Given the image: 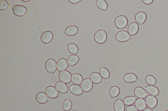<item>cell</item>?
Wrapping results in <instances>:
<instances>
[{
  "label": "cell",
  "mask_w": 168,
  "mask_h": 111,
  "mask_svg": "<svg viewBox=\"0 0 168 111\" xmlns=\"http://www.w3.org/2000/svg\"><path fill=\"white\" fill-rule=\"evenodd\" d=\"M14 14L19 17H22L25 15L27 9L25 7L20 5H14L12 8Z\"/></svg>",
  "instance_id": "5b68a950"
},
{
  "label": "cell",
  "mask_w": 168,
  "mask_h": 111,
  "mask_svg": "<svg viewBox=\"0 0 168 111\" xmlns=\"http://www.w3.org/2000/svg\"><path fill=\"white\" fill-rule=\"evenodd\" d=\"M53 38V33L50 31H46L42 34L41 39L43 43L48 44L52 42Z\"/></svg>",
  "instance_id": "9c48e42d"
},
{
  "label": "cell",
  "mask_w": 168,
  "mask_h": 111,
  "mask_svg": "<svg viewBox=\"0 0 168 111\" xmlns=\"http://www.w3.org/2000/svg\"><path fill=\"white\" fill-rule=\"evenodd\" d=\"M22 1L23 2H30V0H22Z\"/></svg>",
  "instance_id": "74e56055"
},
{
  "label": "cell",
  "mask_w": 168,
  "mask_h": 111,
  "mask_svg": "<svg viewBox=\"0 0 168 111\" xmlns=\"http://www.w3.org/2000/svg\"><path fill=\"white\" fill-rule=\"evenodd\" d=\"M134 94L136 97L138 98L143 99L148 96V93L146 90L141 87H137L135 89Z\"/></svg>",
  "instance_id": "9a60e30c"
},
{
  "label": "cell",
  "mask_w": 168,
  "mask_h": 111,
  "mask_svg": "<svg viewBox=\"0 0 168 111\" xmlns=\"http://www.w3.org/2000/svg\"><path fill=\"white\" fill-rule=\"evenodd\" d=\"M168 111V110H167V111Z\"/></svg>",
  "instance_id": "ab89813d"
},
{
  "label": "cell",
  "mask_w": 168,
  "mask_h": 111,
  "mask_svg": "<svg viewBox=\"0 0 168 111\" xmlns=\"http://www.w3.org/2000/svg\"><path fill=\"white\" fill-rule=\"evenodd\" d=\"M139 30V25L137 23L132 22L130 24L128 28V32L130 35H135L138 34Z\"/></svg>",
  "instance_id": "2e32d148"
},
{
  "label": "cell",
  "mask_w": 168,
  "mask_h": 111,
  "mask_svg": "<svg viewBox=\"0 0 168 111\" xmlns=\"http://www.w3.org/2000/svg\"><path fill=\"white\" fill-rule=\"evenodd\" d=\"M124 82L128 83H132L138 81V77L135 74L132 73H127L124 76Z\"/></svg>",
  "instance_id": "ffe728a7"
},
{
  "label": "cell",
  "mask_w": 168,
  "mask_h": 111,
  "mask_svg": "<svg viewBox=\"0 0 168 111\" xmlns=\"http://www.w3.org/2000/svg\"><path fill=\"white\" fill-rule=\"evenodd\" d=\"M97 7L103 11H106L108 7V3L104 0H98L96 2Z\"/></svg>",
  "instance_id": "83f0119b"
},
{
  "label": "cell",
  "mask_w": 168,
  "mask_h": 111,
  "mask_svg": "<svg viewBox=\"0 0 168 111\" xmlns=\"http://www.w3.org/2000/svg\"><path fill=\"white\" fill-rule=\"evenodd\" d=\"M136 100V97L135 96H128L124 98V103L127 106H130L133 105Z\"/></svg>",
  "instance_id": "f1b7e54d"
},
{
  "label": "cell",
  "mask_w": 168,
  "mask_h": 111,
  "mask_svg": "<svg viewBox=\"0 0 168 111\" xmlns=\"http://www.w3.org/2000/svg\"><path fill=\"white\" fill-rule=\"evenodd\" d=\"M143 111H154L152 109H151L149 108V107H148V108H146L145 109H144Z\"/></svg>",
  "instance_id": "8d00e7d4"
},
{
  "label": "cell",
  "mask_w": 168,
  "mask_h": 111,
  "mask_svg": "<svg viewBox=\"0 0 168 111\" xmlns=\"http://www.w3.org/2000/svg\"><path fill=\"white\" fill-rule=\"evenodd\" d=\"M72 111H78L77 110H73Z\"/></svg>",
  "instance_id": "f35d334b"
},
{
  "label": "cell",
  "mask_w": 168,
  "mask_h": 111,
  "mask_svg": "<svg viewBox=\"0 0 168 111\" xmlns=\"http://www.w3.org/2000/svg\"><path fill=\"white\" fill-rule=\"evenodd\" d=\"M45 93L51 99H56L59 97V91L56 87L53 86H49L45 89Z\"/></svg>",
  "instance_id": "ba28073f"
},
{
  "label": "cell",
  "mask_w": 168,
  "mask_h": 111,
  "mask_svg": "<svg viewBox=\"0 0 168 111\" xmlns=\"http://www.w3.org/2000/svg\"><path fill=\"white\" fill-rule=\"evenodd\" d=\"M114 109L115 111H125V106L122 99L116 100L114 103Z\"/></svg>",
  "instance_id": "44dd1931"
},
{
  "label": "cell",
  "mask_w": 168,
  "mask_h": 111,
  "mask_svg": "<svg viewBox=\"0 0 168 111\" xmlns=\"http://www.w3.org/2000/svg\"><path fill=\"white\" fill-rule=\"evenodd\" d=\"M135 105L137 109L140 111L143 110L147 106L146 100L144 99H141V98H138L136 99L135 102Z\"/></svg>",
  "instance_id": "d6986e66"
},
{
  "label": "cell",
  "mask_w": 168,
  "mask_h": 111,
  "mask_svg": "<svg viewBox=\"0 0 168 111\" xmlns=\"http://www.w3.org/2000/svg\"><path fill=\"white\" fill-rule=\"evenodd\" d=\"M55 87L59 92L63 94H66L68 93V86L66 83L61 81L56 82Z\"/></svg>",
  "instance_id": "7c38bea8"
},
{
  "label": "cell",
  "mask_w": 168,
  "mask_h": 111,
  "mask_svg": "<svg viewBox=\"0 0 168 111\" xmlns=\"http://www.w3.org/2000/svg\"><path fill=\"white\" fill-rule=\"evenodd\" d=\"M100 74L102 77L104 79L109 78L110 76L109 71L105 67H101L100 68Z\"/></svg>",
  "instance_id": "1f68e13d"
},
{
  "label": "cell",
  "mask_w": 168,
  "mask_h": 111,
  "mask_svg": "<svg viewBox=\"0 0 168 111\" xmlns=\"http://www.w3.org/2000/svg\"><path fill=\"white\" fill-rule=\"evenodd\" d=\"M35 99L37 102L41 104L46 103L49 100V97L46 93L43 92H39L37 94Z\"/></svg>",
  "instance_id": "5bb4252c"
},
{
  "label": "cell",
  "mask_w": 168,
  "mask_h": 111,
  "mask_svg": "<svg viewBox=\"0 0 168 111\" xmlns=\"http://www.w3.org/2000/svg\"><path fill=\"white\" fill-rule=\"evenodd\" d=\"M116 39L118 42H127L132 39L130 34L125 31L118 32L116 34Z\"/></svg>",
  "instance_id": "277c9868"
},
{
  "label": "cell",
  "mask_w": 168,
  "mask_h": 111,
  "mask_svg": "<svg viewBox=\"0 0 168 111\" xmlns=\"http://www.w3.org/2000/svg\"><path fill=\"white\" fill-rule=\"evenodd\" d=\"M81 87L82 90L84 92H89L92 90L93 88V82L91 80V79L89 78L84 79L81 84Z\"/></svg>",
  "instance_id": "52a82bcc"
},
{
  "label": "cell",
  "mask_w": 168,
  "mask_h": 111,
  "mask_svg": "<svg viewBox=\"0 0 168 111\" xmlns=\"http://www.w3.org/2000/svg\"><path fill=\"white\" fill-rule=\"evenodd\" d=\"M80 60L79 57L76 55H72L67 59V63L69 66H75L79 62Z\"/></svg>",
  "instance_id": "cb8c5ba5"
},
{
  "label": "cell",
  "mask_w": 168,
  "mask_h": 111,
  "mask_svg": "<svg viewBox=\"0 0 168 111\" xmlns=\"http://www.w3.org/2000/svg\"><path fill=\"white\" fill-rule=\"evenodd\" d=\"M57 63L54 59H49L45 62V68L48 72L54 74L57 69Z\"/></svg>",
  "instance_id": "3957f363"
},
{
  "label": "cell",
  "mask_w": 168,
  "mask_h": 111,
  "mask_svg": "<svg viewBox=\"0 0 168 111\" xmlns=\"http://www.w3.org/2000/svg\"><path fill=\"white\" fill-rule=\"evenodd\" d=\"M128 24V20L125 16L121 15L116 17L115 20V25L119 29L125 28Z\"/></svg>",
  "instance_id": "6da1fadb"
},
{
  "label": "cell",
  "mask_w": 168,
  "mask_h": 111,
  "mask_svg": "<svg viewBox=\"0 0 168 111\" xmlns=\"http://www.w3.org/2000/svg\"><path fill=\"white\" fill-rule=\"evenodd\" d=\"M81 1V0H69L68 2L72 4H76L79 3Z\"/></svg>",
  "instance_id": "d590c367"
},
{
  "label": "cell",
  "mask_w": 168,
  "mask_h": 111,
  "mask_svg": "<svg viewBox=\"0 0 168 111\" xmlns=\"http://www.w3.org/2000/svg\"><path fill=\"white\" fill-rule=\"evenodd\" d=\"M67 50L69 53L73 55L77 54L79 52V48L75 43H69L67 44Z\"/></svg>",
  "instance_id": "484cf974"
},
{
  "label": "cell",
  "mask_w": 168,
  "mask_h": 111,
  "mask_svg": "<svg viewBox=\"0 0 168 111\" xmlns=\"http://www.w3.org/2000/svg\"><path fill=\"white\" fill-rule=\"evenodd\" d=\"M83 76L79 74L75 73L72 75V82L76 85H80L83 82Z\"/></svg>",
  "instance_id": "4316f807"
},
{
  "label": "cell",
  "mask_w": 168,
  "mask_h": 111,
  "mask_svg": "<svg viewBox=\"0 0 168 111\" xmlns=\"http://www.w3.org/2000/svg\"><path fill=\"white\" fill-rule=\"evenodd\" d=\"M147 16L146 13L143 11L138 12L135 17V20L138 25L142 26L145 23L147 19Z\"/></svg>",
  "instance_id": "8fae6325"
},
{
  "label": "cell",
  "mask_w": 168,
  "mask_h": 111,
  "mask_svg": "<svg viewBox=\"0 0 168 111\" xmlns=\"http://www.w3.org/2000/svg\"><path fill=\"white\" fill-rule=\"evenodd\" d=\"M59 78L61 82L65 83H68L71 82L72 75L68 71H63L59 73Z\"/></svg>",
  "instance_id": "8992f818"
},
{
  "label": "cell",
  "mask_w": 168,
  "mask_h": 111,
  "mask_svg": "<svg viewBox=\"0 0 168 111\" xmlns=\"http://www.w3.org/2000/svg\"><path fill=\"white\" fill-rule=\"evenodd\" d=\"M153 2H154L153 0H143L142 1L143 3L147 5H150L153 3Z\"/></svg>",
  "instance_id": "e575fe53"
},
{
  "label": "cell",
  "mask_w": 168,
  "mask_h": 111,
  "mask_svg": "<svg viewBox=\"0 0 168 111\" xmlns=\"http://www.w3.org/2000/svg\"><path fill=\"white\" fill-rule=\"evenodd\" d=\"M146 90L147 93L155 97L158 96L159 94V90L158 88L154 86L149 85L146 87Z\"/></svg>",
  "instance_id": "603a6c76"
},
{
  "label": "cell",
  "mask_w": 168,
  "mask_h": 111,
  "mask_svg": "<svg viewBox=\"0 0 168 111\" xmlns=\"http://www.w3.org/2000/svg\"><path fill=\"white\" fill-rule=\"evenodd\" d=\"M9 6V3L6 1V0L0 1V10L1 11H5L7 9Z\"/></svg>",
  "instance_id": "d6a6232c"
},
{
  "label": "cell",
  "mask_w": 168,
  "mask_h": 111,
  "mask_svg": "<svg viewBox=\"0 0 168 111\" xmlns=\"http://www.w3.org/2000/svg\"><path fill=\"white\" fill-rule=\"evenodd\" d=\"M107 34L103 30L97 31L94 35V39L98 44H104L107 40Z\"/></svg>",
  "instance_id": "7a4b0ae2"
},
{
  "label": "cell",
  "mask_w": 168,
  "mask_h": 111,
  "mask_svg": "<svg viewBox=\"0 0 168 111\" xmlns=\"http://www.w3.org/2000/svg\"><path fill=\"white\" fill-rule=\"evenodd\" d=\"M72 107V103L69 99H66L63 104V108L65 111H69Z\"/></svg>",
  "instance_id": "4dcf8cb0"
},
{
  "label": "cell",
  "mask_w": 168,
  "mask_h": 111,
  "mask_svg": "<svg viewBox=\"0 0 168 111\" xmlns=\"http://www.w3.org/2000/svg\"><path fill=\"white\" fill-rule=\"evenodd\" d=\"M79 29L77 26H70L66 28L64 34L68 36H73L76 35L78 33Z\"/></svg>",
  "instance_id": "e0dca14e"
},
{
  "label": "cell",
  "mask_w": 168,
  "mask_h": 111,
  "mask_svg": "<svg viewBox=\"0 0 168 111\" xmlns=\"http://www.w3.org/2000/svg\"><path fill=\"white\" fill-rule=\"evenodd\" d=\"M57 70L59 72L66 70L68 67L67 60L64 58L59 59L57 61Z\"/></svg>",
  "instance_id": "4fadbf2b"
},
{
  "label": "cell",
  "mask_w": 168,
  "mask_h": 111,
  "mask_svg": "<svg viewBox=\"0 0 168 111\" xmlns=\"http://www.w3.org/2000/svg\"><path fill=\"white\" fill-rule=\"evenodd\" d=\"M90 78L92 82L95 84H99L103 81V78L100 76V74L98 72L91 73Z\"/></svg>",
  "instance_id": "7402d4cb"
},
{
  "label": "cell",
  "mask_w": 168,
  "mask_h": 111,
  "mask_svg": "<svg viewBox=\"0 0 168 111\" xmlns=\"http://www.w3.org/2000/svg\"><path fill=\"white\" fill-rule=\"evenodd\" d=\"M145 80L148 85L154 86L155 85L157 82L156 79L154 76L150 75H147L145 77Z\"/></svg>",
  "instance_id": "f546056e"
},
{
  "label": "cell",
  "mask_w": 168,
  "mask_h": 111,
  "mask_svg": "<svg viewBox=\"0 0 168 111\" xmlns=\"http://www.w3.org/2000/svg\"><path fill=\"white\" fill-rule=\"evenodd\" d=\"M69 89L71 92L75 95H81L83 94V90L79 85L73 84L69 87Z\"/></svg>",
  "instance_id": "ac0fdd59"
},
{
  "label": "cell",
  "mask_w": 168,
  "mask_h": 111,
  "mask_svg": "<svg viewBox=\"0 0 168 111\" xmlns=\"http://www.w3.org/2000/svg\"><path fill=\"white\" fill-rule=\"evenodd\" d=\"M120 90L119 87L118 86H113L111 88L109 91L110 97L111 99L116 98L119 94Z\"/></svg>",
  "instance_id": "d4e9b609"
},
{
  "label": "cell",
  "mask_w": 168,
  "mask_h": 111,
  "mask_svg": "<svg viewBox=\"0 0 168 111\" xmlns=\"http://www.w3.org/2000/svg\"><path fill=\"white\" fill-rule=\"evenodd\" d=\"M146 102L147 106L151 109L155 108L158 103L157 98L152 95L147 96L146 97Z\"/></svg>",
  "instance_id": "30bf717a"
},
{
  "label": "cell",
  "mask_w": 168,
  "mask_h": 111,
  "mask_svg": "<svg viewBox=\"0 0 168 111\" xmlns=\"http://www.w3.org/2000/svg\"><path fill=\"white\" fill-rule=\"evenodd\" d=\"M127 111H138L135 106L134 105H130L127 107Z\"/></svg>",
  "instance_id": "836d02e7"
}]
</instances>
